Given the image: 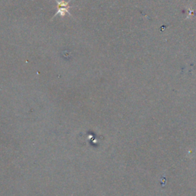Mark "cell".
I'll return each mask as SVG.
<instances>
[{
    "label": "cell",
    "mask_w": 196,
    "mask_h": 196,
    "mask_svg": "<svg viewBox=\"0 0 196 196\" xmlns=\"http://www.w3.org/2000/svg\"><path fill=\"white\" fill-rule=\"evenodd\" d=\"M57 3V8H72L73 6H69V3L71 2V0L69 1L65 2L64 0H61V1H58V0H55Z\"/></svg>",
    "instance_id": "cell-2"
},
{
    "label": "cell",
    "mask_w": 196,
    "mask_h": 196,
    "mask_svg": "<svg viewBox=\"0 0 196 196\" xmlns=\"http://www.w3.org/2000/svg\"><path fill=\"white\" fill-rule=\"evenodd\" d=\"M71 8H68V7H67V8H57V12L55 14V15H54L53 18H54L55 16H57L58 15H61V17H64V15H65V14H68V15L72 16L70 10H69Z\"/></svg>",
    "instance_id": "cell-1"
}]
</instances>
